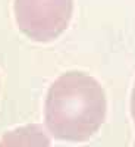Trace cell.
Wrapping results in <instances>:
<instances>
[{
    "mask_svg": "<svg viewBox=\"0 0 135 147\" xmlns=\"http://www.w3.org/2000/svg\"><path fill=\"white\" fill-rule=\"evenodd\" d=\"M103 110V96L97 82L87 74L72 71L50 87L44 118L56 138L82 141L99 128Z\"/></svg>",
    "mask_w": 135,
    "mask_h": 147,
    "instance_id": "obj_1",
    "label": "cell"
},
{
    "mask_svg": "<svg viewBox=\"0 0 135 147\" xmlns=\"http://www.w3.org/2000/svg\"><path fill=\"white\" fill-rule=\"evenodd\" d=\"M15 12L22 32L35 41L47 43L66 28L72 0H16Z\"/></svg>",
    "mask_w": 135,
    "mask_h": 147,
    "instance_id": "obj_2",
    "label": "cell"
}]
</instances>
